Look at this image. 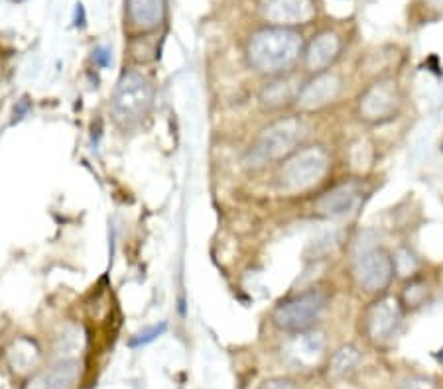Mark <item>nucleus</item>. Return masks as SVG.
I'll use <instances>...</instances> for the list:
<instances>
[{
    "instance_id": "obj_1",
    "label": "nucleus",
    "mask_w": 443,
    "mask_h": 389,
    "mask_svg": "<svg viewBox=\"0 0 443 389\" xmlns=\"http://www.w3.org/2000/svg\"><path fill=\"white\" fill-rule=\"evenodd\" d=\"M304 48L306 40L296 28L266 26L248 38L245 55L248 67L255 73L274 77L294 71L301 61Z\"/></svg>"
},
{
    "instance_id": "obj_2",
    "label": "nucleus",
    "mask_w": 443,
    "mask_h": 389,
    "mask_svg": "<svg viewBox=\"0 0 443 389\" xmlns=\"http://www.w3.org/2000/svg\"><path fill=\"white\" fill-rule=\"evenodd\" d=\"M309 140V124L306 116L298 112L280 114L252 138L245 155V165L250 170H265L268 165H278L298 148Z\"/></svg>"
},
{
    "instance_id": "obj_3",
    "label": "nucleus",
    "mask_w": 443,
    "mask_h": 389,
    "mask_svg": "<svg viewBox=\"0 0 443 389\" xmlns=\"http://www.w3.org/2000/svg\"><path fill=\"white\" fill-rule=\"evenodd\" d=\"M333 165L331 152L324 144H304L278 163L276 183L288 194H301L316 189L329 175Z\"/></svg>"
},
{
    "instance_id": "obj_4",
    "label": "nucleus",
    "mask_w": 443,
    "mask_h": 389,
    "mask_svg": "<svg viewBox=\"0 0 443 389\" xmlns=\"http://www.w3.org/2000/svg\"><path fill=\"white\" fill-rule=\"evenodd\" d=\"M404 110V91L398 79L383 75L373 79L355 99V116L365 126H386Z\"/></svg>"
},
{
    "instance_id": "obj_5",
    "label": "nucleus",
    "mask_w": 443,
    "mask_h": 389,
    "mask_svg": "<svg viewBox=\"0 0 443 389\" xmlns=\"http://www.w3.org/2000/svg\"><path fill=\"white\" fill-rule=\"evenodd\" d=\"M329 307V293L324 287H309L288 295L274 305L270 322L286 334H299L317 329Z\"/></svg>"
},
{
    "instance_id": "obj_6",
    "label": "nucleus",
    "mask_w": 443,
    "mask_h": 389,
    "mask_svg": "<svg viewBox=\"0 0 443 389\" xmlns=\"http://www.w3.org/2000/svg\"><path fill=\"white\" fill-rule=\"evenodd\" d=\"M152 81L134 69L124 71L114 85L111 97V112L114 122L124 130L137 128L150 114L154 106Z\"/></svg>"
},
{
    "instance_id": "obj_7",
    "label": "nucleus",
    "mask_w": 443,
    "mask_h": 389,
    "mask_svg": "<svg viewBox=\"0 0 443 389\" xmlns=\"http://www.w3.org/2000/svg\"><path fill=\"white\" fill-rule=\"evenodd\" d=\"M351 270H353V278L357 281L358 289L370 297L388 293L393 281L396 280L393 250H388L376 240L358 242L353 254Z\"/></svg>"
},
{
    "instance_id": "obj_8",
    "label": "nucleus",
    "mask_w": 443,
    "mask_h": 389,
    "mask_svg": "<svg viewBox=\"0 0 443 389\" xmlns=\"http://www.w3.org/2000/svg\"><path fill=\"white\" fill-rule=\"evenodd\" d=\"M406 319L398 297L393 293L373 297V301L361 313V332L370 346H388L398 334Z\"/></svg>"
},
{
    "instance_id": "obj_9",
    "label": "nucleus",
    "mask_w": 443,
    "mask_h": 389,
    "mask_svg": "<svg viewBox=\"0 0 443 389\" xmlns=\"http://www.w3.org/2000/svg\"><path fill=\"white\" fill-rule=\"evenodd\" d=\"M343 93V79L335 71H321L304 79L299 87L298 99L294 104V112L301 116L316 114L319 110L331 106Z\"/></svg>"
},
{
    "instance_id": "obj_10",
    "label": "nucleus",
    "mask_w": 443,
    "mask_h": 389,
    "mask_svg": "<svg viewBox=\"0 0 443 389\" xmlns=\"http://www.w3.org/2000/svg\"><path fill=\"white\" fill-rule=\"evenodd\" d=\"M301 83H304V79L296 71L266 77V81L256 93L258 109L265 114H276V116H280L284 112H290L294 110Z\"/></svg>"
},
{
    "instance_id": "obj_11",
    "label": "nucleus",
    "mask_w": 443,
    "mask_h": 389,
    "mask_svg": "<svg viewBox=\"0 0 443 389\" xmlns=\"http://www.w3.org/2000/svg\"><path fill=\"white\" fill-rule=\"evenodd\" d=\"M363 185L357 181H345L339 185L331 187L329 191H325L321 197H317L314 203V212L321 219H347L363 203Z\"/></svg>"
},
{
    "instance_id": "obj_12",
    "label": "nucleus",
    "mask_w": 443,
    "mask_h": 389,
    "mask_svg": "<svg viewBox=\"0 0 443 389\" xmlns=\"http://www.w3.org/2000/svg\"><path fill=\"white\" fill-rule=\"evenodd\" d=\"M343 53V38L333 30H324L316 34L304 48L301 63L307 75L329 71L339 61Z\"/></svg>"
},
{
    "instance_id": "obj_13",
    "label": "nucleus",
    "mask_w": 443,
    "mask_h": 389,
    "mask_svg": "<svg viewBox=\"0 0 443 389\" xmlns=\"http://www.w3.org/2000/svg\"><path fill=\"white\" fill-rule=\"evenodd\" d=\"M292 340L284 350L286 360L290 362L296 370H311L316 368L321 358L325 356L327 340L319 329L306 330L299 334H290Z\"/></svg>"
},
{
    "instance_id": "obj_14",
    "label": "nucleus",
    "mask_w": 443,
    "mask_h": 389,
    "mask_svg": "<svg viewBox=\"0 0 443 389\" xmlns=\"http://www.w3.org/2000/svg\"><path fill=\"white\" fill-rule=\"evenodd\" d=\"M260 10L270 26L296 28V26L307 24L316 16V2L314 0H262Z\"/></svg>"
},
{
    "instance_id": "obj_15",
    "label": "nucleus",
    "mask_w": 443,
    "mask_h": 389,
    "mask_svg": "<svg viewBox=\"0 0 443 389\" xmlns=\"http://www.w3.org/2000/svg\"><path fill=\"white\" fill-rule=\"evenodd\" d=\"M127 22L138 34H152L166 18V0H127Z\"/></svg>"
},
{
    "instance_id": "obj_16",
    "label": "nucleus",
    "mask_w": 443,
    "mask_h": 389,
    "mask_svg": "<svg viewBox=\"0 0 443 389\" xmlns=\"http://www.w3.org/2000/svg\"><path fill=\"white\" fill-rule=\"evenodd\" d=\"M396 297H398L406 314L414 313V311H420L422 307H426L432 301V285L422 273H418L410 280L402 281V287L396 293Z\"/></svg>"
},
{
    "instance_id": "obj_17",
    "label": "nucleus",
    "mask_w": 443,
    "mask_h": 389,
    "mask_svg": "<svg viewBox=\"0 0 443 389\" xmlns=\"http://www.w3.org/2000/svg\"><path fill=\"white\" fill-rule=\"evenodd\" d=\"M40 348L34 340L30 339H16L10 348L6 350V360L10 368L18 373L30 372L36 366L40 364Z\"/></svg>"
},
{
    "instance_id": "obj_18",
    "label": "nucleus",
    "mask_w": 443,
    "mask_h": 389,
    "mask_svg": "<svg viewBox=\"0 0 443 389\" xmlns=\"http://www.w3.org/2000/svg\"><path fill=\"white\" fill-rule=\"evenodd\" d=\"M361 362H363L361 350L355 344H343L333 352L331 362H329V372L335 378H349L351 373L357 372Z\"/></svg>"
},
{
    "instance_id": "obj_19",
    "label": "nucleus",
    "mask_w": 443,
    "mask_h": 389,
    "mask_svg": "<svg viewBox=\"0 0 443 389\" xmlns=\"http://www.w3.org/2000/svg\"><path fill=\"white\" fill-rule=\"evenodd\" d=\"M77 376H79V364L75 360H61L60 364H55L46 373L43 389H73Z\"/></svg>"
},
{
    "instance_id": "obj_20",
    "label": "nucleus",
    "mask_w": 443,
    "mask_h": 389,
    "mask_svg": "<svg viewBox=\"0 0 443 389\" xmlns=\"http://www.w3.org/2000/svg\"><path fill=\"white\" fill-rule=\"evenodd\" d=\"M393 263H394V275L400 278L402 281L418 275L420 270H422V262H420L418 254H416L410 246H398V248L394 250Z\"/></svg>"
},
{
    "instance_id": "obj_21",
    "label": "nucleus",
    "mask_w": 443,
    "mask_h": 389,
    "mask_svg": "<svg viewBox=\"0 0 443 389\" xmlns=\"http://www.w3.org/2000/svg\"><path fill=\"white\" fill-rule=\"evenodd\" d=\"M152 34H138L128 45L130 57L137 63H148V61L158 57V43H156Z\"/></svg>"
},
{
    "instance_id": "obj_22",
    "label": "nucleus",
    "mask_w": 443,
    "mask_h": 389,
    "mask_svg": "<svg viewBox=\"0 0 443 389\" xmlns=\"http://www.w3.org/2000/svg\"><path fill=\"white\" fill-rule=\"evenodd\" d=\"M168 330V322H160V324H152V327H146L142 329L140 332H137L132 339H130V348H140V346H146V344H150L154 340H158L162 336L164 332Z\"/></svg>"
},
{
    "instance_id": "obj_23",
    "label": "nucleus",
    "mask_w": 443,
    "mask_h": 389,
    "mask_svg": "<svg viewBox=\"0 0 443 389\" xmlns=\"http://www.w3.org/2000/svg\"><path fill=\"white\" fill-rule=\"evenodd\" d=\"M396 389H437L434 380L429 378H424V376H412V378H406V380L400 381V385Z\"/></svg>"
},
{
    "instance_id": "obj_24",
    "label": "nucleus",
    "mask_w": 443,
    "mask_h": 389,
    "mask_svg": "<svg viewBox=\"0 0 443 389\" xmlns=\"http://www.w3.org/2000/svg\"><path fill=\"white\" fill-rule=\"evenodd\" d=\"M61 352H71L79 348V329L71 327L69 330H65L63 334L60 336V346H58Z\"/></svg>"
},
{
    "instance_id": "obj_25",
    "label": "nucleus",
    "mask_w": 443,
    "mask_h": 389,
    "mask_svg": "<svg viewBox=\"0 0 443 389\" xmlns=\"http://www.w3.org/2000/svg\"><path fill=\"white\" fill-rule=\"evenodd\" d=\"M91 60H93V63L97 65V67L107 69L112 63V53L109 48H105V45H97V48L91 51Z\"/></svg>"
},
{
    "instance_id": "obj_26",
    "label": "nucleus",
    "mask_w": 443,
    "mask_h": 389,
    "mask_svg": "<svg viewBox=\"0 0 443 389\" xmlns=\"http://www.w3.org/2000/svg\"><path fill=\"white\" fill-rule=\"evenodd\" d=\"M258 389H298V385L290 378L278 376V378H268V380L262 381Z\"/></svg>"
},
{
    "instance_id": "obj_27",
    "label": "nucleus",
    "mask_w": 443,
    "mask_h": 389,
    "mask_svg": "<svg viewBox=\"0 0 443 389\" xmlns=\"http://www.w3.org/2000/svg\"><path fill=\"white\" fill-rule=\"evenodd\" d=\"M30 112H32V101H30L28 97H22L20 101H16L14 109H12V124H16L20 120H24Z\"/></svg>"
},
{
    "instance_id": "obj_28",
    "label": "nucleus",
    "mask_w": 443,
    "mask_h": 389,
    "mask_svg": "<svg viewBox=\"0 0 443 389\" xmlns=\"http://www.w3.org/2000/svg\"><path fill=\"white\" fill-rule=\"evenodd\" d=\"M73 26H75L77 30H83L87 26V12L83 2H77L75 4V10H73Z\"/></svg>"
},
{
    "instance_id": "obj_29",
    "label": "nucleus",
    "mask_w": 443,
    "mask_h": 389,
    "mask_svg": "<svg viewBox=\"0 0 443 389\" xmlns=\"http://www.w3.org/2000/svg\"><path fill=\"white\" fill-rule=\"evenodd\" d=\"M427 2H429V4H432L434 9L442 10V12H443V0H427Z\"/></svg>"
},
{
    "instance_id": "obj_30",
    "label": "nucleus",
    "mask_w": 443,
    "mask_h": 389,
    "mask_svg": "<svg viewBox=\"0 0 443 389\" xmlns=\"http://www.w3.org/2000/svg\"><path fill=\"white\" fill-rule=\"evenodd\" d=\"M442 152H443V138H442Z\"/></svg>"
}]
</instances>
